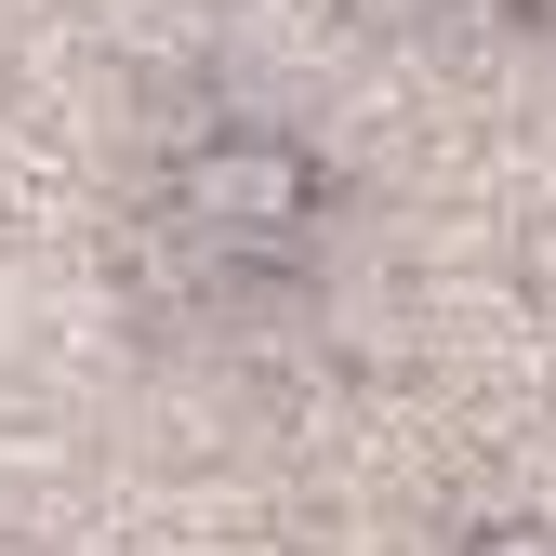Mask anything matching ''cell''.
Here are the masks:
<instances>
[{
  "label": "cell",
  "mask_w": 556,
  "mask_h": 556,
  "mask_svg": "<svg viewBox=\"0 0 556 556\" xmlns=\"http://www.w3.org/2000/svg\"><path fill=\"white\" fill-rule=\"evenodd\" d=\"M173 199H186V226H213L239 252H278L318 213V173H305V147H278V132H213V147L173 160Z\"/></svg>",
  "instance_id": "obj_1"
},
{
  "label": "cell",
  "mask_w": 556,
  "mask_h": 556,
  "mask_svg": "<svg viewBox=\"0 0 556 556\" xmlns=\"http://www.w3.org/2000/svg\"><path fill=\"white\" fill-rule=\"evenodd\" d=\"M464 556H556V517H491V530H464Z\"/></svg>",
  "instance_id": "obj_2"
}]
</instances>
